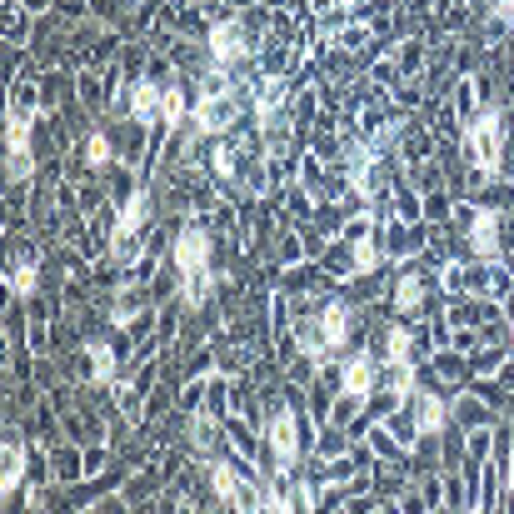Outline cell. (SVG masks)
<instances>
[{
    "mask_svg": "<svg viewBox=\"0 0 514 514\" xmlns=\"http://www.w3.org/2000/svg\"><path fill=\"white\" fill-rule=\"evenodd\" d=\"M175 275H180V300L185 305H205L215 290V270H210V230L205 225H185L175 240Z\"/></svg>",
    "mask_w": 514,
    "mask_h": 514,
    "instance_id": "6da1fadb",
    "label": "cell"
},
{
    "mask_svg": "<svg viewBox=\"0 0 514 514\" xmlns=\"http://www.w3.org/2000/svg\"><path fill=\"white\" fill-rule=\"evenodd\" d=\"M504 141H509L504 115L494 111V105H484V111L470 121V131H464V155H470V165L480 175H494V170H499V160H504Z\"/></svg>",
    "mask_w": 514,
    "mask_h": 514,
    "instance_id": "7a4b0ae2",
    "label": "cell"
},
{
    "mask_svg": "<svg viewBox=\"0 0 514 514\" xmlns=\"http://www.w3.org/2000/svg\"><path fill=\"white\" fill-rule=\"evenodd\" d=\"M150 215H155L150 190H135L131 200H125L121 220H115V260H131V250L141 245V235L150 230Z\"/></svg>",
    "mask_w": 514,
    "mask_h": 514,
    "instance_id": "3957f363",
    "label": "cell"
},
{
    "mask_svg": "<svg viewBox=\"0 0 514 514\" xmlns=\"http://www.w3.org/2000/svg\"><path fill=\"white\" fill-rule=\"evenodd\" d=\"M5 170H11V180H25L31 175V115L25 111H11V121H5Z\"/></svg>",
    "mask_w": 514,
    "mask_h": 514,
    "instance_id": "277c9868",
    "label": "cell"
},
{
    "mask_svg": "<svg viewBox=\"0 0 514 514\" xmlns=\"http://www.w3.org/2000/svg\"><path fill=\"white\" fill-rule=\"evenodd\" d=\"M400 404L414 414V424H420V440H434V434L444 430V420H450V404H444L440 394H430V390H410Z\"/></svg>",
    "mask_w": 514,
    "mask_h": 514,
    "instance_id": "5b68a950",
    "label": "cell"
},
{
    "mask_svg": "<svg viewBox=\"0 0 514 514\" xmlns=\"http://www.w3.org/2000/svg\"><path fill=\"white\" fill-rule=\"evenodd\" d=\"M270 454L280 470H295V460H300V424H295L290 410H280L270 420Z\"/></svg>",
    "mask_w": 514,
    "mask_h": 514,
    "instance_id": "8992f818",
    "label": "cell"
},
{
    "mask_svg": "<svg viewBox=\"0 0 514 514\" xmlns=\"http://www.w3.org/2000/svg\"><path fill=\"white\" fill-rule=\"evenodd\" d=\"M210 51H215V65H240L245 61V25L240 21H220L210 31Z\"/></svg>",
    "mask_w": 514,
    "mask_h": 514,
    "instance_id": "52a82bcc",
    "label": "cell"
},
{
    "mask_svg": "<svg viewBox=\"0 0 514 514\" xmlns=\"http://www.w3.org/2000/svg\"><path fill=\"white\" fill-rule=\"evenodd\" d=\"M350 325H354V315H350V305H344V300H335V305H325V310H320V335H325V344H330V354L350 344Z\"/></svg>",
    "mask_w": 514,
    "mask_h": 514,
    "instance_id": "ba28073f",
    "label": "cell"
},
{
    "mask_svg": "<svg viewBox=\"0 0 514 514\" xmlns=\"http://www.w3.org/2000/svg\"><path fill=\"white\" fill-rule=\"evenodd\" d=\"M340 380H344L340 390H354V394H364V400H370L374 384H380V364H374V354H354V360L340 370Z\"/></svg>",
    "mask_w": 514,
    "mask_h": 514,
    "instance_id": "9c48e42d",
    "label": "cell"
},
{
    "mask_svg": "<svg viewBox=\"0 0 514 514\" xmlns=\"http://www.w3.org/2000/svg\"><path fill=\"white\" fill-rule=\"evenodd\" d=\"M131 115L135 121H160L165 115V91L160 85H150V81H141V85H131Z\"/></svg>",
    "mask_w": 514,
    "mask_h": 514,
    "instance_id": "30bf717a",
    "label": "cell"
},
{
    "mask_svg": "<svg viewBox=\"0 0 514 514\" xmlns=\"http://www.w3.org/2000/svg\"><path fill=\"white\" fill-rule=\"evenodd\" d=\"M450 420H454V424H464V430L494 424V420H490V404H484L480 394H460V400H454V410H450Z\"/></svg>",
    "mask_w": 514,
    "mask_h": 514,
    "instance_id": "8fae6325",
    "label": "cell"
},
{
    "mask_svg": "<svg viewBox=\"0 0 514 514\" xmlns=\"http://www.w3.org/2000/svg\"><path fill=\"white\" fill-rule=\"evenodd\" d=\"M424 295H430V285L420 280V275H400V285H394V305L400 310H424Z\"/></svg>",
    "mask_w": 514,
    "mask_h": 514,
    "instance_id": "7c38bea8",
    "label": "cell"
},
{
    "mask_svg": "<svg viewBox=\"0 0 514 514\" xmlns=\"http://www.w3.org/2000/svg\"><path fill=\"white\" fill-rule=\"evenodd\" d=\"M91 374L95 384H115V354L105 340H91Z\"/></svg>",
    "mask_w": 514,
    "mask_h": 514,
    "instance_id": "4fadbf2b",
    "label": "cell"
},
{
    "mask_svg": "<svg viewBox=\"0 0 514 514\" xmlns=\"http://www.w3.org/2000/svg\"><path fill=\"white\" fill-rule=\"evenodd\" d=\"M25 474V444L21 440H5V494L15 499V484Z\"/></svg>",
    "mask_w": 514,
    "mask_h": 514,
    "instance_id": "5bb4252c",
    "label": "cell"
},
{
    "mask_svg": "<svg viewBox=\"0 0 514 514\" xmlns=\"http://www.w3.org/2000/svg\"><path fill=\"white\" fill-rule=\"evenodd\" d=\"M35 280H41V275H35V260H21L11 270V290L15 295H35Z\"/></svg>",
    "mask_w": 514,
    "mask_h": 514,
    "instance_id": "9a60e30c",
    "label": "cell"
},
{
    "mask_svg": "<svg viewBox=\"0 0 514 514\" xmlns=\"http://www.w3.org/2000/svg\"><path fill=\"white\" fill-rule=\"evenodd\" d=\"M141 310V290H121L115 295V310H111V320L115 325H131V315Z\"/></svg>",
    "mask_w": 514,
    "mask_h": 514,
    "instance_id": "2e32d148",
    "label": "cell"
},
{
    "mask_svg": "<svg viewBox=\"0 0 514 514\" xmlns=\"http://www.w3.org/2000/svg\"><path fill=\"white\" fill-rule=\"evenodd\" d=\"M111 160V141H105V135H91V141H85V165H105Z\"/></svg>",
    "mask_w": 514,
    "mask_h": 514,
    "instance_id": "e0dca14e",
    "label": "cell"
},
{
    "mask_svg": "<svg viewBox=\"0 0 514 514\" xmlns=\"http://www.w3.org/2000/svg\"><path fill=\"white\" fill-rule=\"evenodd\" d=\"M115 400H121V410H125V414H135V410H141V394H135L131 384H121V390H115Z\"/></svg>",
    "mask_w": 514,
    "mask_h": 514,
    "instance_id": "ac0fdd59",
    "label": "cell"
}]
</instances>
